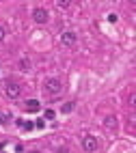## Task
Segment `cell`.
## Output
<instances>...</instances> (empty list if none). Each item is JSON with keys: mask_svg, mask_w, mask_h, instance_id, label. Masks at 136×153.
Masks as SVG:
<instances>
[{"mask_svg": "<svg viewBox=\"0 0 136 153\" xmlns=\"http://www.w3.org/2000/svg\"><path fill=\"white\" fill-rule=\"evenodd\" d=\"M54 117H56V112H54V110H52V108H48V110H46V119H50V121H52V119H54Z\"/></svg>", "mask_w": 136, "mask_h": 153, "instance_id": "30bf717a", "label": "cell"}, {"mask_svg": "<svg viewBox=\"0 0 136 153\" xmlns=\"http://www.w3.org/2000/svg\"><path fill=\"white\" fill-rule=\"evenodd\" d=\"M24 108L28 110V112H37L39 108H41V104L37 99H26V104H24Z\"/></svg>", "mask_w": 136, "mask_h": 153, "instance_id": "8992f818", "label": "cell"}, {"mask_svg": "<svg viewBox=\"0 0 136 153\" xmlns=\"http://www.w3.org/2000/svg\"><path fill=\"white\" fill-rule=\"evenodd\" d=\"M74 108H76L74 101H67V104H63V112H65V114H69V112L74 110Z\"/></svg>", "mask_w": 136, "mask_h": 153, "instance_id": "ba28073f", "label": "cell"}, {"mask_svg": "<svg viewBox=\"0 0 136 153\" xmlns=\"http://www.w3.org/2000/svg\"><path fill=\"white\" fill-rule=\"evenodd\" d=\"M0 123H2V114H0Z\"/></svg>", "mask_w": 136, "mask_h": 153, "instance_id": "2e32d148", "label": "cell"}, {"mask_svg": "<svg viewBox=\"0 0 136 153\" xmlns=\"http://www.w3.org/2000/svg\"><path fill=\"white\" fill-rule=\"evenodd\" d=\"M4 33H7V30H4V26H0V41L4 39Z\"/></svg>", "mask_w": 136, "mask_h": 153, "instance_id": "5bb4252c", "label": "cell"}, {"mask_svg": "<svg viewBox=\"0 0 136 153\" xmlns=\"http://www.w3.org/2000/svg\"><path fill=\"white\" fill-rule=\"evenodd\" d=\"M61 43L63 45H74L76 43V33L74 30H65V33L61 35Z\"/></svg>", "mask_w": 136, "mask_h": 153, "instance_id": "5b68a950", "label": "cell"}, {"mask_svg": "<svg viewBox=\"0 0 136 153\" xmlns=\"http://www.w3.org/2000/svg\"><path fill=\"white\" fill-rule=\"evenodd\" d=\"M108 22H110V24L117 22V13H110V15H108Z\"/></svg>", "mask_w": 136, "mask_h": 153, "instance_id": "4fadbf2b", "label": "cell"}, {"mask_svg": "<svg viewBox=\"0 0 136 153\" xmlns=\"http://www.w3.org/2000/svg\"><path fill=\"white\" fill-rule=\"evenodd\" d=\"M4 91H7V97L17 99V97H19V93H22V86H19L17 82H13V80H9V82L4 84Z\"/></svg>", "mask_w": 136, "mask_h": 153, "instance_id": "6da1fadb", "label": "cell"}, {"mask_svg": "<svg viewBox=\"0 0 136 153\" xmlns=\"http://www.w3.org/2000/svg\"><path fill=\"white\" fill-rule=\"evenodd\" d=\"M48 15H50V13L46 11L43 7H37L35 11H33V19H35L37 24H46V22H48Z\"/></svg>", "mask_w": 136, "mask_h": 153, "instance_id": "3957f363", "label": "cell"}, {"mask_svg": "<svg viewBox=\"0 0 136 153\" xmlns=\"http://www.w3.org/2000/svg\"><path fill=\"white\" fill-rule=\"evenodd\" d=\"M22 127H24L26 131H30V129H33V127H35V123H30V121H26V123H24Z\"/></svg>", "mask_w": 136, "mask_h": 153, "instance_id": "8fae6325", "label": "cell"}, {"mask_svg": "<svg viewBox=\"0 0 136 153\" xmlns=\"http://www.w3.org/2000/svg\"><path fill=\"white\" fill-rule=\"evenodd\" d=\"M104 125L114 129V127H117V117H106V119H104Z\"/></svg>", "mask_w": 136, "mask_h": 153, "instance_id": "52a82bcc", "label": "cell"}, {"mask_svg": "<svg viewBox=\"0 0 136 153\" xmlns=\"http://www.w3.org/2000/svg\"><path fill=\"white\" fill-rule=\"evenodd\" d=\"M35 125H37L39 129H43V127H46V121H43V119H37V123H35Z\"/></svg>", "mask_w": 136, "mask_h": 153, "instance_id": "7c38bea8", "label": "cell"}, {"mask_svg": "<svg viewBox=\"0 0 136 153\" xmlns=\"http://www.w3.org/2000/svg\"><path fill=\"white\" fill-rule=\"evenodd\" d=\"M46 91H48L50 95H56V93H61V82H58L56 78H50L48 82H46Z\"/></svg>", "mask_w": 136, "mask_h": 153, "instance_id": "277c9868", "label": "cell"}, {"mask_svg": "<svg viewBox=\"0 0 136 153\" xmlns=\"http://www.w3.org/2000/svg\"><path fill=\"white\" fill-rule=\"evenodd\" d=\"M97 147H99V142H97L95 136H84V138H82V149H84L87 153L97 151Z\"/></svg>", "mask_w": 136, "mask_h": 153, "instance_id": "7a4b0ae2", "label": "cell"}, {"mask_svg": "<svg viewBox=\"0 0 136 153\" xmlns=\"http://www.w3.org/2000/svg\"><path fill=\"white\" fill-rule=\"evenodd\" d=\"M56 153H69V149H65V147H61V149H58Z\"/></svg>", "mask_w": 136, "mask_h": 153, "instance_id": "9a60e30c", "label": "cell"}, {"mask_svg": "<svg viewBox=\"0 0 136 153\" xmlns=\"http://www.w3.org/2000/svg\"><path fill=\"white\" fill-rule=\"evenodd\" d=\"M19 69H22V71H28V69H30V60H28V58H22V60H19Z\"/></svg>", "mask_w": 136, "mask_h": 153, "instance_id": "9c48e42d", "label": "cell"}]
</instances>
